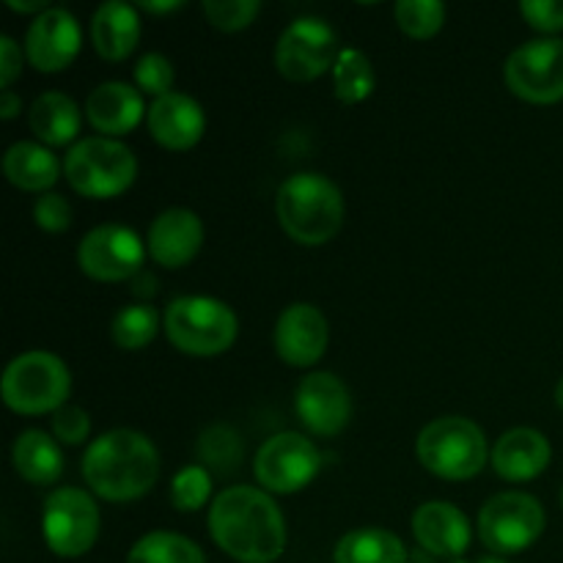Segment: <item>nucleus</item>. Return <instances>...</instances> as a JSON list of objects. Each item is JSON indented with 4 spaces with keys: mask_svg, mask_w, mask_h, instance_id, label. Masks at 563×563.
I'll return each mask as SVG.
<instances>
[{
    "mask_svg": "<svg viewBox=\"0 0 563 563\" xmlns=\"http://www.w3.org/2000/svg\"><path fill=\"white\" fill-rule=\"evenodd\" d=\"M339 36L322 16H300L291 22L275 47V66L291 82L322 77L339 58Z\"/></svg>",
    "mask_w": 563,
    "mask_h": 563,
    "instance_id": "11",
    "label": "nucleus"
},
{
    "mask_svg": "<svg viewBox=\"0 0 563 563\" xmlns=\"http://www.w3.org/2000/svg\"><path fill=\"white\" fill-rule=\"evenodd\" d=\"M198 456L207 471L229 476L240 467L242 456H245V443L229 423H214V427L203 429V434L198 438Z\"/></svg>",
    "mask_w": 563,
    "mask_h": 563,
    "instance_id": "29",
    "label": "nucleus"
},
{
    "mask_svg": "<svg viewBox=\"0 0 563 563\" xmlns=\"http://www.w3.org/2000/svg\"><path fill=\"white\" fill-rule=\"evenodd\" d=\"M330 344V324L324 313L311 302H295L286 308L275 324V352L284 363L308 368L322 361Z\"/></svg>",
    "mask_w": 563,
    "mask_h": 563,
    "instance_id": "16",
    "label": "nucleus"
},
{
    "mask_svg": "<svg viewBox=\"0 0 563 563\" xmlns=\"http://www.w3.org/2000/svg\"><path fill=\"white\" fill-rule=\"evenodd\" d=\"M42 533L58 559H80L97 544V500L77 487H58L47 495L42 511Z\"/></svg>",
    "mask_w": 563,
    "mask_h": 563,
    "instance_id": "8",
    "label": "nucleus"
},
{
    "mask_svg": "<svg viewBox=\"0 0 563 563\" xmlns=\"http://www.w3.org/2000/svg\"><path fill=\"white\" fill-rule=\"evenodd\" d=\"M88 432H91V418L82 407L64 405L58 412H53V434L58 443L80 445L88 440Z\"/></svg>",
    "mask_w": 563,
    "mask_h": 563,
    "instance_id": "36",
    "label": "nucleus"
},
{
    "mask_svg": "<svg viewBox=\"0 0 563 563\" xmlns=\"http://www.w3.org/2000/svg\"><path fill=\"white\" fill-rule=\"evenodd\" d=\"M148 247L141 236L121 223H104L88 231L77 247V264L82 273L102 284L132 280L143 269Z\"/></svg>",
    "mask_w": 563,
    "mask_h": 563,
    "instance_id": "12",
    "label": "nucleus"
},
{
    "mask_svg": "<svg viewBox=\"0 0 563 563\" xmlns=\"http://www.w3.org/2000/svg\"><path fill=\"white\" fill-rule=\"evenodd\" d=\"M22 110V99L14 91H0V119L11 121Z\"/></svg>",
    "mask_w": 563,
    "mask_h": 563,
    "instance_id": "40",
    "label": "nucleus"
},
{
    "mask_svg": "<svg viewBox=\"0 0 563 563\" xmlns=\"http://www.w3.org/2000/svg\"><path fill=\"white\" fill-rule=\"evenodd\" d=\"M82 44L80 22L66 9H47L31 22L25 36V55L33 69L53 75L69 69Z\"/></svg>",
    "mask_w": 563,
    "mask_h": 563,
    "instance_id": "15",
    "label": "nucleus"
},
{
    "mask_svg": "<svg viewBox=\"0 0 563 563\" xmlns=\"http://www.w3.org/2000/svg\"><path fill=\"white\" fill-rule=\"evenodd\" d=\"M416 454L432 476L445 482L476 478L489 460L482 427L462 416H443L427 423L416 440Z\"/></svg>",
    "mask_w": 563,
    "mask_h": 563,
    "instance_id": "4",
    "label": "nucleus"
},
{
    "mask_svg": "<svg viewBox=\"0 0 563 563\" xmlns=\"http://www.w3.org/2000/svg\"><path fill=\"white\" fill-rule=\"evenodd\" d=\"M33 220L47 234H64L71 225V207L58 192H44L33 203Z\"/></svg>",
    "mask_w": 563,
    "mask_h": 563,
    "instance_id": "35",
    "label": "nucleus"
},
{
    "mask_svg": "<svg viewBox=\"0 0 563 563\" xmlns=\"http://www.w3.org/2000/svg\"><path fill=\"white\" fill-rule=\"evenodd\" d=\"M322 471V451L300 432H280L264 440L253 460V473L264 493L295 495Z\"/></svg>",
    "mask_w": 563,
    "mask_h": 563,
    "instance_id": "10",
    "label": "nucleus"
},
{
    "mask_svg": "<svg viewBox=\"0 0 563 563\" xmlns=\"http://www.w3.org/2000/svg\"><path fill=\"white\" fill-rule=\"evenodd\" d=\"M478 563H509V561L500 559V555H487V559H482Z\"/></svg>",
    "mask_w": 563,
    "mask_h": 563,
    "instance_id": "44",
    "label": "nucleus"
},
{
    "mask_svg": "<svg viewBox=\"0 0 563 563\" xmlns=\"http://www.w3.org/2000/svg\"><path fill=\"white\" fill-rule=\"evenodd\" d=\"M212 498V473L203 465H187L170 482V504L176 511H198Z\"/></svg>",
    "mask_w": 563,
    "mask_h": 563,
    "instance_id": "32",
    "label": "nucleus"
},
{
    "mask_svg": "<svg viewBox=\"0 0 563 563\" xmlns=\"http://www.w3.org/2000/svg\"><path fill=\"white\" fill-rule=\"evenodd\" d=\"M146 113L148 110L143 104L141 91L132 88L130 82H102L86 99L88 124L97 132H102L104 137L126 135V132H132L141 124V119Z\"/></svg>",
    "mask_w": 563,
    "mask_h": 563,
    "instance_id": "20",
    "label": "nucleus"
},
{
    "mask_svg": "<svg viewBox=\"0 0 563 563\" xmlns=\"http://www.w3.org/2000/svg\"><path fill=\"white\" fill-rule=\"evenodd\" d=\"M146 121L154 141L170 152H190L192 146H198L203 130H207V115H203L201 104L179 91L154 99Z\"/></svg>",
    "mask_w": 563,
    "mask_h": 563,
    "instance_id": "17",
    "label": "nucleus"
},
{
    "mask_svg": "<svg viewBox=\"0 0 563 563\" xmlns=\"http://www.w3.org/2000/svg\"><path fill=\"white\" fill-rule=\"evenodd\" d=\"M174 64L163 53H146L135 64V86L152 93L154 99L165 97L174 88Z\"/></svg>",
    "mask_w": 563,
    "mask_h": 563,
    "instance_id": "34",
    "label": "nucleus"
},
{
    "mask_svg": "<svg viewBox=\"0 0 563 563\" xmlns=\"http://www.w3.org/2000/svg\"><path fill=\"white\" fill-rule=\"evenodd\" d=\"M82 478L99 498L113 504L137 500L157 484L159 454L146 434L113 429L99 434L82 454Z\"/></svg>",
    "mask_w": 563,
    "mask_h": 563,
    "instance_id": "2",
    "label": "nucleus"
},
{
    "mask_svg": "<svg viewBox=\"0 0 563 563\" xmlns=\"http://www.w3.org/2000/svg\"><path fill=\"white\" fill-rule=\"evenodd\" d=\"M511 93L533 104H553L563 99V42L533 38L517 47L504 66Z\"/></svg>",
    "mask_w": 563,
    "mask_h": 563,
    "instance_id": "13",
    "label": "nucleus"
},
{
    "mask_svg": "<svg viewBox=\"0 0 563 563\" xmlns=\"http://www.w3.org/2000/svg\"><path fill=\"white\" fill-rule=\"evenodd\" d=\"M561 504H563V489H561Z\"/></svg>",
    "mask_w": 563,
    "mask_h": 563,
    "instance_id": "46",
    "label": "nucleus"
},
{
    "mask_svg": "<svg viewBox=\"0 0 563 563\" xmlns=\"http://www.w3.org/2000/svg\"><path fill=\"white\" fill-rule=\"evenodd\" d=\"M553 460L550 440L537 429H511L495 443L493 467L506 482H531L542 476Z\"/></svg>",
    "mask_w": 563,
    "mask_h": 563,
    "instance_id": "21",
    "label": "nucleus"
},
{
    "mask_svg": "<svg viewBox=\"0 0 563 563\" xmlns=\"http://www.w3.org/2000/svg\"><path fill=\"white\" fill-rule=\"evenodd\" d=\"M374 86H377V75H374V66L366 58V53L355 47L341 49L333 66L335 97L344 104H357L372 97Z\"/></svg>",
    "mask_w": 563,
    "mask_h": 563,
    "instance_id": "27",
    "label": "nucleus"
},
{
    "mask_svg": "<svg viewBox=\"0 0 563 563\" xmlns=\"http://www.w3.org/2000/svg\"><path fill=\"white\" fill-rule=\"evenodd\" d=\"M394 16L410 38H432L445 25V5L440 0H399Z\"/></svg>",
    "mask_w": 563,
    "mask_h": 563,
    "instance_id": "31",
    "label": "nucleus"
},
{
    "mask_svg": "<svg viewBox=\"0 0 563 563\" xmlns=\"http://www.w3.org/2000/svg\"><path fill=\"white\" fill-rule=\"evenodd\" d=\"M165 335L179 352L192 357L223 355L234 346L240 322L236 313L214 297H176L165 308Z\"/></svg>",
    "mask_w": 563,
    "mask_h": 563,
    "instance_id": "5",
    "label": "nucleus"
},
{
    "mask_svg": "<svg viewBox=\"0 0 563 563\" xmlns=\"http://www.w3.org/2000/svg\"><path fill=\"white\" fill-rule=\"evenodd\" d=\"M11 460H14L16 473L38 487L55 484L64 476V451H60L58 440H53L42 429L22 432L11 451Z\"/></svg>",
    "mask_w": 563,
    "mask_h": 563,
    "instance_id": "24",
    "label": "nucleus"
},
{
    "mask_svg": "<svg viewBox=\"0 0 563 563\" xmlns=\"http://www.w3.org/2000/svg\"><path fill=\"white\" fill-rule=\"evenodd\" d=\"M181 0H168V3H148V0H143L141 3V9L143 11H152V14H168V11H176V9H181Z\"/></svg>",
    "mask_w": 563,
    "mask_h": 563,
    "instance_id": "42",
    "label": "nucleus"
},
{
    "mask_svg": "<svg viewBox=\"0 0 563 563\" xmlns=\"http://www.w3.org/2000/svg\"><path fill=\"white\" fill-rule=\"evenodd\" d=\"M412 533L427 553L445 555L454 561L471 548L473 539L471 520L465 517V511L445 500H429V504L418 506L412 515Z\"/></svg>",
    "mask_w": 563,
    "mask_h": 563,
    "instance_id": "19",
    "label": "nucleus"
},
{
    "mask_svg": "<svg viewBox=\"0 0 563 563\" xmlns=\"http://www.w3.org/2000/svg\"><path fill=\"white\" fill-rule=\"evenodd\" d=\"M126 563H207L192 539L170 531H154L137 539Z\"/></svg>",
    "mask_w": 563,
    "mask_h": 563,
    "instance_id": "28",
    "label": "nucleus"
},
{
    "mask_svg": "<svg viewBox=\"0 0 563 563\" xmlns=\"http://www.w3.org/2000/svg\"><path fill=\"white\" fill-rule=\"evenodd\" d=\"M22 71V49L11 36H0V86L3 91H11V82Z\"/></svg>",
    "mask_w": 563,
    "mask_h": 563,
    "instance_id": "38",
    "label": "nucleus"
},
{
    "mask_svg": "<svg viewBox=\"0 0 563 563\" xmlns=\"http://www.w3.org/2000/svg\"><path fill=\"white\" fill-rule=\"evenodd\" d=\"M335 563H407V548L385 528H357L346 533L333 553Z\"/></svg>",
    "mask_w": 563,
    "mask_h": 563,
    "instance_id": "26",
    "label": "nucleus"
},
{
    "mask_svg": "<svg viewBox=\"0 0 563 563\" xmlns=\"http://www.w3.org/2000/svg\"><path fill=\"white\" fill-rule=\"evenodd\" d=\"M295 410L308 432L317 438H335L352 418L350 388L330 372L306 374L297 385Z\"/></svg>",
    "mask_w": 563,
    "mask_h": 563,
    "instance_id": "14",
    "label": "nucleus"
},
{
    "mask_svg": "<svg viewBox=\"0 0 563 563\" xmlns=\"http://www.w3.org/2000/svg\"><path fill=\"white\" fill-rule=\"evenodd\" d=\"M159 333V313L148 302H135V306H124L110 322V335L115 344L126 352L143 350L152 344Z\"/></svg>",
    "mask_w": 563,
    "mask_h": 563,
    "instance_id": "30",
    "label": "nucleus"
},
{
    "mask_svg": "<svg viewBox=\"0 0 563 563\" xmlns=\"http://www.w3.org/2000/svg\"><path fill=\"white\" fill-rule=\"evenodd\" d=\"M64 174L71 190L86 198H115L130 190L137 179V159L130 146L115 137H82L69 148Z\"/></svg>",
    "mask_w": 563,
    "mask_h": 563,
    "instance_id": "7",
    "label": "nucleus"
},
{
    "mask_svg": "<svg viewBox=\"0 0 563 563\" xmlns=\"http://www.w3.org/2000/svg\"><path fill=\"white\" fill-rule=\"evenodd\" d=\"M3 174L14 187L27 192H47L58 181L60 163L44 143L20 141L5 152Z\"/></svg>",
    "mask_w": 563,
    "mask_h": 563,
    "instance_id": "23",
    "label": "nucleus"
},
{
    "mask_svg": "<svg viewBox=\"0 0 563 563\" xmlns=\"http://www.w3.org/2000/svg\"><path fill=\"white\" fill-rule=\"evenodd\" d=\"M555 405H559L561 410H563V379H561L559 385H555Z\"/></svg>",
    "mask_w": 563,
    "mask_h": 563,
    "instance_id": "43",
    "label": "nucleus"
},
{
    "mask_svg": "<svg viewBox=\"0 0 563 563\" xmlns=\"http://www.w3.org/2000/svg\"><path fill=\"white\" fill-rule=\"evenodd\" d=\"M130 289H132V295L141 297V300H148V297L157 295L159 286H157V278H154L148 269H141V273L130 280Z\"/></svg>",
    "mask_w": 563,
    "mask_h": 563,
    "instance_id": "39",
    "label": "nucleus"
},
{
    "mask_svg": "<svg viewBox=\"0 0 563 563\" xmlns=\"http://www.w3.org/2000/svg\"><path fill=\"white\" fill-rule=\"evenodd\" d=\"M275 212L280 229L297 245L319 247L333 240L344 223V196L328 176L302 170L278 187Z\"/></svg>",
    "mask_w": 563,
    "mask_h": 563,
    "instance_id": "3",
    "label": "nucleus"
},
{
    "mask_svg": "<svg viewBox=\"0 0 563 563\" xmlns=\"http://www.w3.org/2000/svg\"><path fill=\"white\" fill-rule=\"evenodd\" d=\"M9 9L22 11V14H44L49 9L47 0H33V3H16V0H9Z\"/></svg>",
    "mask_w": 563,
    "mask_h": 563,
    "instance_id": "41",
    "label": "nucleus"
},
{
    "mask_svg": "<svg viewBox=\"0 0 563 563\" xmlns=\"http://www.w3.org/2000/svg\"><path fill=\"white\" fill-rule=\"evenodd\" d=\"M262 11L258 0H207L203 3V14L214 27L225 33L245 31Z\"/></svg>",
    "mask_w": 563,
    "mask_h": 563,
    "instance_id": "33",
    "label": "nucleus"
},
{
    "mask_svg": "<svg viewBox=\"0 0 563 563\" xmlns=\"http://www.w3.org/2000/svg\"><path fill=\"white\" fill-rule=\"evenodd\" d=\"M451 563H467V561H462V559H456V561H451Z\"/></svg>",
    "mask_w": 563,
    "mask_h": 563,
    "instance_id": "45",
    "label": "nucleus"
},
{
    "mask_svg": "<svg viewBox=\"0 0 563 563\" xmlns=\"http://www.w3.org/2000/svg\"><path fill=\"white\" fill-rule=\"evenodd\" d=\"M0 394L5 407L20 416L58 412L71 394L69 366L53 352H22L3 372Z\"/></svg>",
    "mask_w": 563,
    "mask_h": 563,
    "instance_id": "6",
    "label": "nucleus"
},
{
    "mask_svg": "<svg viewBox=\"0 0 563 563\" xmlns=\"http://www.w3.org/2000/svg\"><path fill=\"white\" fill-rule=\"evenodd\" d=\"M212 542L242 563H273L286 550V520L264 489L229 487L209 509Z\"/></svg>",
    "mask_w": 563,
    "mask_h": 563,
    "instance_id": "1",
    "label": "nucleus"
},
{
    "mask_svg": "<svg viewBox=\"0 0 563 563\" xmlns=\"http://www.w3.org/2000/svg\"><path fill=\"white\" fill-rule=\"evenodd\" d=\"M203 245V223L190 209H165L146 236L148 256L165 269L187 267Z\"/></svg>",
    "mask_w": 563,
    "mask_h": 563,
    "instance_id": "18",
    "label": "nucleus"
},
{
    "mask_svg": "<svg viewBox=\"0 0 563 563\" xmlns=\"http://www.w3.org/2000/svg\"><path fill=\"white\" fill-rule=\"evenodd\" d=\"M544 531V509L528 493H500L478 511V537L493 555H517L537 544Z\"/></svg>",
    "mask_w": 563,
    "mask_h": 563,
    "instance_id": "9",
    "label": "nucleus"
},
{
    "mask_svg": "<svg viewBox=\"0 0 563 563\" xmlns=\"http://www.w3.org/2000/svg\"><path fill=\"white\" fill-rule=\"evenodd\" d=\"M91 42L104 60L130 58L132 49L141 42V16L135 5L119 3V0L99 5L91 20Z\"/></svg>",
    "mask_w": 563,
    "mask_h": 563,
    "instance_id": "22",
    "label": "nucleus"
},
{
    "mask_svg": "<svg viewBox=\"0 0 563 563\" xmlns=\"http://www.w3.org/2000/svg\"><path fill=\"white\" fill-rule=\"evenodd\" d=\"M82 115L71 97L60 91H47L33 102L31 130L44 146H66L80 135Z\"/></svg>",
    "mask_w": 563,
    "mask_h": 563,
    "instance_id": "25",
    "label": "nucleus"
},
{
    "mask_svg": "<svg viewBox=\"0 0 563 563\" xmlns=\"http://www.w3.org/2000/svg\"><path fill=\"white\" fill-rule=\"evenodd\" d=\"M520 14L542 33L563 31V0H522Z\"/></svg>",
    "mask_w": 563,
    "mask_h": 563,
    "instance_id": "37",
    "label": "nucleus"
}]
</instances>
